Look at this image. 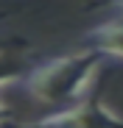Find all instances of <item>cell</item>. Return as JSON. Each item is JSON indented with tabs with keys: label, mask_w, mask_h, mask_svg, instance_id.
I'll list each match as a JSON object with an SVG mask.
<instances>
[{
	"label": "cell",
	"mask_w": 123,
	"mask_h": 128,
	"mask_svg": "<svg viewBox=\"0 0 123 128\" xmlns=\"http://www.w3.org/2000/svg\"><path fill=\"white\" fill-rule=\"evenodd\" d=\"M120 8H123V3H120Z\"/></svg>",
	"instance_id": "6"
},
{
	"label": "cell",
	"mask_w": 123,
	"mask_h": 128,
	"mask_svg": "<svg viewBox=\"0 0 123 128\" xmlns=\"http://www.w3.org/2000/svg\"><path fill=\"white\" fill-rule=\"evenodd\" d=\"M23 67H25V61H23V53H20V50H14V48H0V86L20 81Z\"/></svg>",
	"instance_id": "4"
},
{
	"label": "cell",
	"mask_w": 123,
	"mask_h": 128,
	"mask_svg": "<svg viewBox=\"0 0 123 128\" xmlns=\"http://www.w3.org/2000/svg\"><path fill=\"white\" fill-rule=\"evenodd\" d=\"M87 42H90V50L101 56L123 58V20H106V22L95 25L87 34Z\"/></svg>",
	"instance_id": "3"
},
{
	"label": "cell",
	"mask_w": 123,
	"mask_h": 128,
	"mask_svg": "<svg viewBox=\"0 0 123 128\" xmlns=\"http://www.w3.org/2000/svg\"><path fill=\"white\" fill-rule=\"evenodd\" d=\"M101 58L104 56L90 48L81 53L50 58L39 67H34L23 78V86L28 98H34L36 103L67 109V106H76L78 100H84L90 84L101 67Z\"/></svg>",
	"instance_id": "1"
},
{
	"label": "cell",
	"mask_w": 123,
	"mask_h": 128,
	"mask_svg": "<svg viewBox=\"0 0 123 128\" xmlns=\"http://www.w3.org/2000/svg\"><path fill=\"white\" fill-rule=\"evenodd\" d=\"M25 128H123V117L98 98H84L76 106L59 109Z\"/></svg>",
	"instance_id": "2"
},
{
	"label": "cell",
	"mask_w": 123,
	"mask_h": 128,
	"mask_svg": "<svg viewBox=\"0 0 123 128\" xmlns=\"http://www.w3.org/2000/svg\"><path fill=\"white\" fill-rule=\"evenodd\" d=\"M6 122H9V106L0 100V125H6Z\"/></svg>",
	"instance_id": "5"
}]
</instances>
